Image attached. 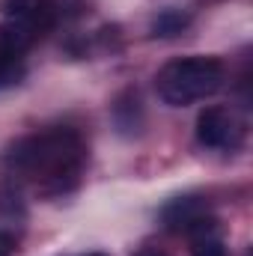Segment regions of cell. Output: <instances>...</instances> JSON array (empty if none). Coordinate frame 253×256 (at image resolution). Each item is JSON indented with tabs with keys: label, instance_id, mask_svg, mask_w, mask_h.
Listing matches in <instances>:
<instances>
[{
	"label": "cell",
	"instance_id": "obj_1",
	"mask_svg": "<svg viewBox=\"0 0 253 256\" xmlns=\"http://www.w3.org/2000/svg\"><path fill=\"white\" fill-rule=\"evenodd\" d=\"M3 167L33 182L42 196H63L74 191L86 167V143L68 126H51L45 131L18 137L3 152Z\"/></svg>",
	"mask_w": 253,
	"mask_h": 256
},
{
	"label": "cell",
	"instance_id": "obj_2",
	"mask_svg": "<svg viewBox=\"0 0 253 256\" xmlns=\"http://www.w3.org/2000/svg\"><path fill=\"white\" fill-rule=\"evenodd\" d=\"M224 80H226V66L218 57L194 54V57H179L161 66L155 74V90L164 104L188 108L194 102H202L220 92Z\"/></svg>",
	"mask_w": 253,
	"mask_h": 256
},
{
	"label": "cell",
	"instance_id": "obj_8",
	"mask_svg": "<svg viewBox=\"0 0 253 256\" xmlns=\"http://www.w3.org/2000/svg\"><path fill=\"white\" fill-rule=\"evenodd\" d=\"M190 256H230V250H226V244L218 236H202V238L194 242Z\"/></svg>",
	"mask_w": 253,
	"mask_h": 256
},
{
	"label": "cell",
	"instance_id": "obj_6",
	"mask_svg": "<svg viewBox=\"0 0 253 256\" xmlns=\"http://www.w3.org/2000/svg\"><path fill=\"white\" fill-rule=\"evenodd\" d=\"M190 24V15L188 12H182V9H164V12H158V18L152 21V36L155 39H173V36H179V33H185Z\"/></svg>",
	"mask_w": 253,
	"mask_h": 256
},
{
	"label": "cell",
	"instance_id": "obj_3",
	"mask_svg": "<svg viewBox=\"0 0 253 256\" xmlns=\"http://www.w3.org/2000/svg\"><path fill=\"white\" fill-rule=\"evenodd\" d=\"M158 220H161L164 230L185 232L190 238L214 236V230H218V220L208 212L206 196H200V194H182V196L167 200L161 206V212H158Z\"/></svg>",
	"mask_w": 253,
	"mask_h": 256
},
{
	"label": "cell",
	"instance_id": "obj_9",
	"mask_svg": "<svg viewBox=\"0 0 253 256\" xmlns=\"http://www.w3.org/2000/svg\"><path fill=\"white\" fill-rule=\"evenodd\" d=\"M30 6H33V0H0V15L6 21H18L30 12Z\"/></svg>",
	"mask_w": 253,
	"mask_h": 256
},
{
	"label": "cell",
	"instance_id": "obj_5",
	"mask_svg": "<svg viewBox=\"0 0 253 256\" xmlns=\"http://www.w3.org/2000/svg\"><path fill=\"white\" fill-rule=\"evenodd\" d=\"M110 116H114V126L120 134H140L143 128V102L137 96V90H126L116 96V102L110 104Z\"/></svg>",
	"mask_w": 253,
	"mask_h": 256
},
{
	"label": "cell",
	"instance_id": "obj_4",
	"mask_svg": "<svg viewBox=\"0 0 253 256\" xmlns=\"http://www.w3.org/2000/svg\"><path fill=\"white\" fill-rule=\"evenodd\" d=\"M196 143L206 149H232L242 143V126L226 108L212 104L196 116Z\"/></svg>",
	"mask_w": 253,
	"mask_h": 256
},
{
	"label": "cell",
	"instance_id": "obj_10",
	"mask_svg": "<svg viewBox=\"0 0 253 256\" xmlns=\"http://www.w3.org/2000/svg\"><path fill=\"white\" fill-rule=\"evenodd\" d=\"M18 250V238L6 230H0V256H12Z\"/></svg>",
	"mask_w": 253,
	"mask_h": 256
},
{
	"label": "cell",
	"instance_id": "obj_7",
	"mask_svg": "<svg viewBox=\"0 0 253 256\" xmlns=\"http://www.w3.org/2000/svg\"><path fill=\"white\" fill-rule=\"evenodd\" d=\"M24 74H27L24 57H15V54H6V51H0V90H6V86H15V84H18Z\"/></svg>",
	"mask_w": 253,
	"mask_h": 256
},
{
	"label": "cell",
	"instance_id": "obj_11",
	"mask_svg": "<svg viewBox=\"0 0 253 256\" xmlns=\"http://www.w3.org/2000/svg\"><path fill=\"white\" fill-rule=\"evenodd\" d=\"M134 256H167V254H161V250H140V254H134Z\"/></svg>",
	"mask_w": 253,
	"mask_h": 256
},
{
	"label": "cell",
	"instance_id": "obj_12",
	"mask_svg": "<svg viewBox=\"0 0 253 256\" xmlns=\"http://www.w3.org/2000/svg\"><path fill=\"white\" fill-rule=\"evenodd\" d=\"M86 256H108V254H86Z\"/></svg>",
	"mask_w": 253,
	"mask_h": 256
}]
</instances>
